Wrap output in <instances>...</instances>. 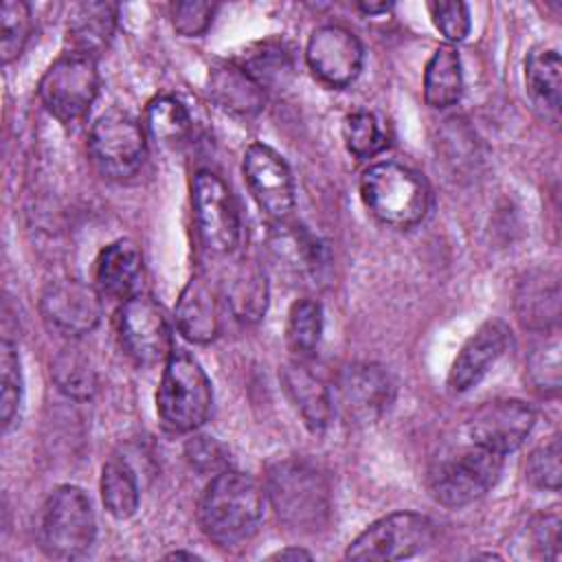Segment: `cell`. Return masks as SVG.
Here are the masks:
<instances>
[{
    "label": "cell",
    "instance_id": "6",
    "mask_svg": "<svg viewBox=\"0 0 562 562\" xmlns=\"http://www.w3.org/2000/svg\"><path fill=\"white\" fill-rule=\"evenodd\" d=\"M505 454L472 443L443 459L430 474V492L446 507H465L485 496L498 481Z\"/></svg>",
    "mask_w": 562,
    "mask_h": 562
},
{
    "label": "cell",
    "instance_id": "9",
    "mask_svg": "<svg viewBox=\"0 0 562 562\" xmlns=\"http://www.w3.org/2000/svg\"><path fill=\"white\" fill-rule=\"evenodd\" d=\"M193 220L204 248L215 255L233 252L241 237L237 202L228 184L213 171L202 169L191 184Z\"/></svg>",
    "mask_w": 562,
    "mask_h": 562
},
{
    "label": "cell",
    "instance_id": "39",
    "mask_svg": "<svg viewBox=\"0 0 562 562\" xmlns=\"http://www.w3.org/2000/svg\"><path fill=\"white\" fill-rule=\"evenodd\" d=\"M213 2H200V0H187L171 4V22L173 29L184 37H198L202 35L215 15Z\"/></svg>",
    "mask_w": 562,
    "mask_h": 562
},
{
    "label": "cell",
    "instance_id": "26",
    "mask_svg": "<svg viewBox=\"0 0 562 562\" xmlns=\"http://www.w3.org/2000/svg\"><path fill=\"white\" fill-rule=\"evenodd\" d=\"M463 92L461 59L452 44H441L430 55L424 70V99L430 108L454 105Z\"/></svg>",
    "mask_w": 562,
    "mask_h": 562
},
{
    "label": "cell",
    "instance_id": "15",
    "mask_svg": "<svg viewBox=\"0 0 562 562\" xmlns=\"http://www.w3.org/2000/svg\"><path fill=\"white\" fill-rule=\"evenodd\" d=\"M338 406L351 424L375 422L393 402V380L375 362H353L338 375Z\"/></svg>",
    "mask_w": 562,
    "mask_h": 562
},
{
    "label": "cell",
    "instance_id": "2",
    "mask_svg": "<svg viewBox=\"0 0 562 562\" xmlns=\"http://www.w3.org/2000/svg\"><path fill=\"white\" fill-rule=\"evenodd\" d=\"M268 501L281 525L292 531H321L331 516L327 476L307 459H279L266 472Z\"/></svg>",
    "mask_w": 562,
    "mask_h": 562
},
{
    "label": "cell",
    "instance_id": "10",
    "mask_svg": "<svg viewBox=\"0 0 562 562\" xmlns=\"http://www.w3.org/2000/svg\"><path fill=\"white\" fill-rule=\"evenodd\" d=\"M88 151L97 169L114 180L134 176L147 154V140L140 123L121 110L101 114L88 138Z\"/></svg>",
    "mask_w": 562,
    "mask_h": 562
},
{
    "label": "cell",
    "instance_id": "8",
    "mask_svg": "<svg viewBox=\"0 0 562 562\" xmlns=\"http://www.w3.org/2000/svg\"><path fill=\"white\" fill-rule=\"evenodd\" d=\"M435 540V525L417 512H393L371 522L349 547V560H404L417 555Z\"/></svg>",
    "mask_w": 562,
    "mask_h": 562
},
{
    "label": "cell",
    "instance_id": "37",
    "mask_svg": "<svg viewBox=\"0 0 562 562\" xmlns=\"http://www.w3.org/2000/svg\"><path fill=\"white\" fill-rule=\"evenodd\" d=\"M525 476H527V481L533 487L551 490V492L560 490L562 468H560V441H558V437H553L551 441L538 446L527 457Z\"/></svg>",
    "mask_w": 562,
    "mask_h": 562
},
{
    "label": "cell",
    "instance_id": "16",
    "mask_svg": "<svg viewBox=\"0 0 562 562\" xmlns=\"http://www.w3.org/2000/svg\"><path fill=\"white\" fill-rule=\"evenodd\" d=\"M536 413L520 400H494L474 411L468 422L472 443L498 454L514 452L533 430Z\"/></svg>",
    "mask_w": 562,
    "mask_h": 562
},
{
    "label": "cell",
    "instance_id": "36",
    "mask_svg": "<svg viewBox=\"0 0 562 562\" xmlns=\"http://www.w3.org/2000/svg\"><path fill=\"white\" fill-rule=\"evenodd\" d=\"M241 66L261 88L283 83L285 77H290V72H292L290 55L281 46H274V44H263Z\"/></svg>",
    "mask_w": 562,
    "mask_h": 562
},
{
    "label": "cell",
    "instance_id": "20",
    "mask_svg": "<svg viewBox=\"0 0 562 562\" xmlns=\"http://www.w3.org/2000/svg\"><path fill=\"white\" fill-rule=\"evenodd\" d=\"M178 331L195 345H206L220 334L217 294L204 274H193L176 303Z\"/></svg>",
    "mask_w": 562,
    "mask_h": 562
},
{
    "label": "cell",
    "instance_id": "3",
    "mask_svg": "<svg viewBox=\"0 0 562 562\" xmlns=\"http://www.w3.org/2000/svg\"><path fill=\"white\" fill-rule=\"evenodd\" d=\"M360 195L375 220L395 228L419 224L430 206V187L415 169L382 160L360 178Z\"/></svg>",
    "mask_w": 562,
    "mask_h": 562
},
{
    "label": "cell",
    "instance_id": "34",
    "mask_svg": "<svg viewBox=\"0 0 562 562\" xmlns=\"http://www.w3.org/2000/svg\"><path fill=\"white\" fill-rule=\"evenodd\" d=\"M22 397V373L15 345L11 340L0 342V422L7 430L18 415Z\"/></svg>",
    "mask_w": 562,
    "mask_h": 562
},
{
    "label": "cell",
    "instance_id": "32",
    "mask_svg": "<svg viewBox=\"0 0 562 562\" xmlns=\"http://www.w3.org/2000/svg\"><path fill=\"white\" fill-rule=\"evenodd\" d=\"M33 15L24 0H4L0 7V59L11 64L18 59L31 37Z\"/></svg>",
    "mask_w": 562,
    "mask_h": 562
},
{
    "label": "cell",
    "instance_id": "29",
    "mask_svg": "<svg viewBox=\"0 0 562 562\" xmlns=\"http://www.w3.org/2000/svg\"><path fill=\"white\" fill-rule=\"evenodd\" d=\"M145 125L158 143L178 145L191 132V116L180 99L160 94L149 101L145 110Z\"/></svg>",
    "mask_w": 562,
    "mask_h": 562
},
{
    "label": "cell",
    "instance_id": "12",
    "mask_svg": "<svg viewBox=\"0 0 562 562\" xmlns=\"http://www.w3.org/2000/svg\"><path fill=\"white\" fill-rule=\"evenodd\" d=\"M40 310L53 331L66 338H79L101 323L103 301L99 288L79 279H59L44 288Z\"/></svg>",
    "mask_w": 562,
    "mask_h": 562
},
{
    "label": "cell",
    "instance_id": "1",
    "mask_svg": "<svg viewBox=\"0 0 562 562\" xmlns=\"http://www.w3.org/2000/svg\"><path fill=\"white\" fill-rule=\"evenodd\" d=\"M263 514V496L257 481L237 470H224L211 476L198 509L200 529L222 549H235L248 542Z\"/></svg>",
    "mask_w": 562,
    "mask_h": 562
},
{
    "label": "cell",
    "instance_id": "28",
    "mask_svg": "<svg viewBox=\"0 0 562 562\" xmlns=\"http://www.w3.org/2000/svg\"><path fill=\"white\" fill-rule=\"evenodd\" d=\"M136 474L125 459H110L101 470V501L110 516L123 520L138 507Z\"/></svg>",
    "mask_w": 562,
    "mask_h": 562
},
{
    "label": "cell",
    "instance_id": "13",
    "mask_svg": "<svg viewBox=\"0 0 562 562\" xmlns=\"http://www.w3.org/2000/svg\"><path fill=\"white\" fill-rule=\"evenodd\" d=\"M312 75L329 88H347L362 70L364 48L353 31L340 24H323L312 31L305 46Z\"/></svg>",
    "mask_w": 562,
    "mask_h": 562
},
{
    "label": "cell",
    "instance_id": "27",
    "mask_svg": "<svg viewBox=\"0 0 562 562\" xmlns=\"http://www.w3.org/2000/svg\"><path fill=\"white\" fill-rule=\"evenodd\" d=\"M525 83L531 99L555 114L562 94V64L558 50L533 48L525 59Z\"/></svg>",
    "mask_w": 562,
    "mask_h": 562
},
{
    "label": "cell",
    "instance_id": "14",
    "mask_svg": "<svg viewBox=\"0 0 562 562\" xmlns=\"http://www.w3.org/2000/svg\"><path fill=\"white\" fill-rule=\"evenodd\" d=\"M241 169L259 209L272 222L288 220L294 211V180L283 156L270 145L250 143L244 151Z\"/></svg>",
    "mask_w": 562,
    "mask_h": 562
},
{
    "label": "cell",
    "instance_id": "11",
    "mask_svg": "<svg viewBox=\"0 0 562 562\" xmlns=\"http://www.w3.org/2000/svg\"><path fill=\"white\" fill-rule=\"evenodd\" d=\"M116 327L125 353L136 364L154 367L167 362L173 353L167 316L147 294H132L123 301L116 316Z\"/></svg>",
    "mask_w": 562,
    "mask_h": 562
},
{
    "label": "cell",
    "instance_id": "22",
    "mask_svg": "<svg viewBox=\"0 0 562 562\" xmlns=\"http://www.w3.org/2000/svg\"><path fill=\"white\" fill-rule=\"evenodd\" d=\"M209 97L226 112L255 116L263 110L266 92L241 64H220L209 72Z\"/></svg>",
    "mask_w": 562,
    "mask_h": 562
},
{
    "label": "cell",
    "instance_id": "24",
    "mask_svg": "<svg viewBox=\"0 0 562 562\" xmlns=\"http://www.w3.org/2000/svg\"><path fill=\"white\" fill-rule=\"evenodd\" d=\"M143 272L140 248L132 239L108 244L97 259V288L112 299H130Z\"/></svg>",
    "mask_w": 562,
    "mask_h": 562
},
{
    "label": "cell",
    "instance_id": "7",
    "mask_svg": "<svg viewBox=\"0 0 562 562\" xmlns=\"http://www.w3.org/2000/svg\"><path fill=\"white\" fill-rule=\"evenodd\" d=\"M99 92L97 59L77 53L57 57L40 79V101L61 123L79 121L88 114Z\"/></svg>",
    "mask_w": 562,
    "mask_h": 562
},
{
    "label": "cell",
    "instance_id": "31",
    "mask_svg": "<svg viewBox=\"0 0 562 562\" xmlns=\"http://www.w3.org/2000/svg\"><path fill=\"white\" fill-rule=\"evenodd\" d=\"M323 334V307L318 301L301 299L288 312L285 340L290 351L307 356L316 349Z\"/></svg>",
    "mask_w": 562,
    "mask_h": 562
},
{
    "label": "cell",
    "instance_id": "18",
    "mask_svg": "<svg viewBox=\"0 0 562 562\" xmlns=\"http://www.w3.org/2000/svg\"><path fill=\"white\" fill-rule=\"evenodd\" d=\"M560 277L549 268L525 272L514 292V312L522 327L549 331L560 321Z\"/></svg>",
    "mask_w": 562,
    "mask_h": 562
},
{
    "label": "cell",
    "instance_id": "19",
    "mask_svg": "<svg viewBox=\"0 0 562 562\" xmlns=\"http://www.w3.org/2000/svg\"><path fill=\"white\" fill-rule=\"evenodd\" d=\"M119 7L114 2H77L66 18V46L68 53L94 57L101 55L114 37Z\"/></svg>",
    "mask_w": 562,
    "mask_h": 562
},
{
    "label": "cell",
    "instance_id": "25",
    "mask_svg": "<svg viewBox=\"0 0 562 562\" xmlns=\"http://www.w3.org/2000/svg\"><path fill=\"white\" fill-rule=\"evenodd\" d=\"M226 303L239 323H257L268 307L266 272L255 259H241L226 285Z\"/></svg>",
    "mask_w": 562,
    "mask_h": 562
},
{
    "label": "cell",
    "instance_id": "17",
    "mask_svg": "<svg viewBox=\"0 0 562 562\" xmlns=\"http://www.w3.org/2000/svg\"><path fill=\"white\" fill-rule=\"evenodd\" d=\"M509 345V327L498 321H485L461 347L457 353L450 373L448 386L452 393H465L476 386L492 364L503 356Z\"/></svg>",
    "mask_w": 562,
    "mask_h": 562
},
{
    "label": "cell",
    "instance_id": "35",
    "mask_svg": "<svg viewBox=\"0 0 562 562\" xmlns=\"http://www.w3.org/2000/svg\"><path fill=\"white\" fill-rule=\"evenodd\" d=\"M527 380L542 395L560 391V342L558 338L544 340L527 360Z\"/></svg>",
    "mask_w": 562,
    "mask_h": 562
},
{
    "label": "cell",
    "instance_id": "5",
    "mask_svg": "<svg viewBox=\"0 0 562 562\" xmlns=\"http://www.w3.org/2000/svg\"><path fill=\"white\" fill-rule=\"evenodd\" d=\"M97 536V520L86 492L77 485L55 487L40 516V547L57 560L83 555Z\"/></svg>",
    "mask_w": 562,
    "mask_h": 562
},
{
    "label": "cell",
    "instance_id": "30",
    "mask_svg": "<svg viewBox=\"0 0 562 562\" xmlns=\"http://www.w3.org/2000/svg\"><path fill=\"white\" fill-rule=\"evenodd\" d=\"M50 375H53L57 389L70 400L86 402L97 391V373H94L90 360L77 349L59 351L53 360Z\"/></svg>",
    "mask_w": 562,
    "mask_h": 562
},
{
    "label": "cell",
    "instance_id": "43",
    "mask_svg": "<svg viewBox=\"0 0 562 562\" xmlns=\"http://www.w3.org/2000/svg\"><path fill=\"white\" fill-rule=\"evenodd\" d=\"M391 2H360L358 4V9L362 11V13H367V15H380V13H386V11H391Z\"/></svg>",
    "mask_w": 562,
    "mask_h": 562
},
{
    "label": "cell",
    "instance_id": "23",
    "mask_svg": "<svg viewBox=\"0 0 562 562\" xmlns=\"http://www.w3.org/2000/svg\"><path fill=\"white\" fill-rule=\"evenodd\" d=\"M270 250L274 259L296 277L316 279L325 266V248L316 237H312L303 226L274 222L270 235Z\"/></svg>",
    "mask_w": 562,
    "mask_h": 562
},
{
    "label": "cell",
    "instance_id": "40",
    "mask_svg": "<svg viewBox=\"0 0 562 562\" xmlns=\"http://www.w3.org/2000/svg\"><path fill=\"white\" fill-rule=\"evenodd\" d=\"M428 11L432 18V24L446 40L461 42L470 33L468 4H463V2H430Z\"/></svg>",
    "mask_w": 562,
    "mask_h": 562
},
{
    "label": "cell",
    "instance_id": "21",
    "mask_svg": "<svg viewBox=\"0 0 562 562\" xmlns=\"http://www.w3.org/2000/svg\"><path fill=\"white\" fill-rule=\"evenodd\" d=\"M288 400L312 432H323L331 422V395L327 386L301 362H288L279 371Z\"/></svg>",
    "mask_w": 562,
    "mask_h": 562
},
{
    "label": "cell",
    "instance_id": "38",
    "mask_svg": "<svg viewBox=\"0 0 562 562\" xmlns=\"http://www.w3.org/2000/svg\"><path fill=\"white\" fill-rule=\"evenodd\" d=\"M184 457H187L189 465L198 474H204V476H215V474L228 470L226 448L209 435H193L184 443Z\"/></svg>",
    "mask_w": 562,
    "mask_h": 562
},
{
    "label": "cell",
    "instance_id": "42",
    "mask_svg": "<svg viewBox=\"0 0 562 562\" xmlns=\"http://www.w3.org/2000/svg\"><path fill=\"white\" fill-rule=\"evenodd\" d=\"M272 558H279V560H310L312 553L305 551V549H299V547H290V549H281L277 551Z\"/></svg>",
    "mask_w": 562,
    "mask_h": 562
},
{
    "label": "cell",
    "instance_id": "33",
    "mask_svg": "<svg viewBox=\"0 0 562 562\" xmlns=\"http://www.w3.org/2000/svg\"><path fill=\"white\" fill-rule=\"evenodd\" d=\"M342 138H345L349 154H353L358 160L373 158L389 145L382 123L378 121V116L373 112H367V110L351 112L345 119Z\"/></svg>",
    "mask_w": 562,
    "mask_h": 562
},
{
    "label": "cell",
    "instance_id": "41",
    "mask_svg": "<svg viewBox=\"0 0 562 562\" xmlns=\"http://www.w3.org/2000/svg\"><path fill=\"white\" fill-rule=\"evenodd\" d=\"M529 533H531L533 549H538V553L542 558H551V560L560 558V516H558V512L536 516L529 525Z\"/></svg>",
    "mask_w": 562,
    "mask_h": 562
},
{
    "label": "cell",
    "instance_id": "4",
    "mask_svg": "<svg viewBox=\"0 0 562 562\" xmlns=\"http://www.w3.org/2000/svg\"><path fill=\"white\" fill-rule=\"evenodd\" d=\"M211 404V380L200 362L184 351H173L156 391L160 424L171 432H193L206 422Z\"/></svg>",
    "mask_w": 562,
    "mask_h": 562
}]
</instances>
